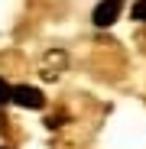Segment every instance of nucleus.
I'll return each instance as SVG.
<instances>
[{
	"label": "nucleus",
	"instance_id": "obj_1",
	"mask_svg": "<svg viewBox=\"0 0 146 149\" xmlns=\"http://www.w3.org/2000/svg\"><path fill=\"white\" fill-rule=\"evenodd\" d=\"M120 13H124V0H101L94 7V13H91V23L97 29H107L120 19Z\"/></svg>",
	"mask_w": 146,
	"mask_h": 149
},
{
	"label": "nucleus",
	"instance_id": "obj_2",
	"mask_svg": "<svg viewBox=\"0 0 146 149\" xmlns=\"http://www.w3.org/2000/svg\"><path fill=\"white\" fill-rule=\"evenodd\" d=\"M10 104H16V107H29V110H42L45 97H42V91H36V88H29V84H13V91H10Z\"/></svg>",
	"mask_w": 146,
	"mask_h": 149
},
{
	"label": "nucleus",
	"instance_id": "obj_3",
	"mask_svg": "<svg viewBox=\"0 0 146 149\" xmlns=\"http://www.w3.org/2000/svg\"><path fill=\"white\" fill-rule=\"evenodd\" d=\"M130 16H133L136 23H146V0H136V3L130 7Z\"/></svg>",
	"mask_w": 146,
	"mask_h": 149
},
{
	"label": "nucleus",
	"instance_id": "obj_4",
	"mask_svg": "<svg viewBox=\"0 0 146 149\" xmlns=\"http://www.w3.org/2000/svg\"><path fill=\"white\" fill-rule=\"evenodd\" d=\"M10 91H13V84H7L0 78V104H10Z\"/></svg>",
	"mask_w": 146,
	"mask_h": 149
},
{
	"label": "nucleus",
	"instance_id": "obj_5",
	"mask_svg": "<svg viewBox=\"0 0 146 149\" xmlns=\"http://www.w3.org/2000/svg\"><path fill=\"white\" fill-rule=\"evenodd\" d=\"M0 149H7V146H0Z\"/></svg>",
	"mask_w": 146,
	"mask_h": 149
}]
</instances>
